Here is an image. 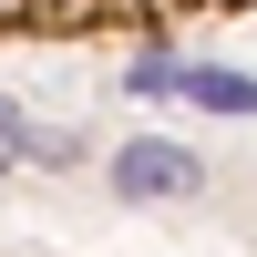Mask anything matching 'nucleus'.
<instances>
[{
    "label": "nucleus",
    "mask_w": 257,
    "mask_h": 257,
    "mask_svg": "<svg viewBox=\"0 0 257 257\" xmlns=\"http://www.w3.org/2000/svg\"><path fill=\"white\" fill-rule=\"evenodd\" d=\"M237 11L257 0H0V41H165Z\"/></svg>",
    "instance_id": "f257e3e1"
},
{
    "label": "nucleus",
    "mask_w": 257,
    "mask_h": 257,
    "mask_svg": "<svg viewBox=\"0 0 257 257\" xmlns=\"http://www.w3.org/2000/svg\"><path fill=\"white\" fill-rule=\"evenodd\" d=\"M21 144H31V134H21V123H11V103H0V165H11Z\"/></svg>",
    "instance_id": "7ed1b4c3"
},
{
    "label": "nucleus",
    "mask_w": 257,
    "mask_h": 257,
    "mask_svg": "<svg viewBox=\"0 0 257 257\" xmlns=\"http://www.w3.org/2000/svg\"><path fill=\"white\" fill-rule=\"evenodd\" d=\"M113 185L123 196H185V185H196V155H175V144H123Z\"/></svg>",
    "instance_id": "f03ea898"
}]
</instances>
